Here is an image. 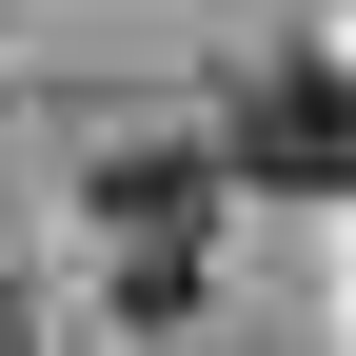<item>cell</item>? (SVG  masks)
I'll return each mask as SVG.
<instances>
[{
	"label": "cell",
	"instance_id": "cell-2",
	"mask_svg": "<svg viewBox=\"0 0 356 356\" xmlns=\"http://www.w3.org/2000/svg\"><path fill=\"white\" fill-rule=\"evenodd\" d=\"M198 198H218L198 159H119V178H99V218H119V277H139V297H178V277H198Z\"/></svg>",
	"mask_w": 356,
	"mask_h": 356
},
{
	"label": "cell",
	"instance_id": "cell-1",
	"mask_svg": "<svg viewBox=\"0 0 356 356\" xmlns=\"http://www.w3.org/2000/svg\"><path fill=\"white\" fill-rule=\"evenodd\" d=\"M218 139H238V178H277V198H337V178H356V79L337 60H257Z\"/></svg>",
	"mask_w": 356,
	"mask_h": 356
}]
</instances>
